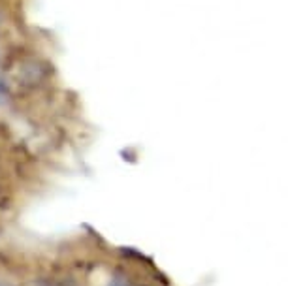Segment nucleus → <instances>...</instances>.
<instances>
[{
	"mask_svg": "<svg viewBox=\"0 0 288 286\" xmlns=\"http://www.w3.org/2000/svg\"><path fill=\"white\" fill-rule=\"evenodd\" d=\"M0 98H2V92H0Z\"/></svg>",
	"mask_w": 288,
	"mask_h": 286,
	"instance_id": "obj_1",
	"label": "nucleus"
}]
</instances>
